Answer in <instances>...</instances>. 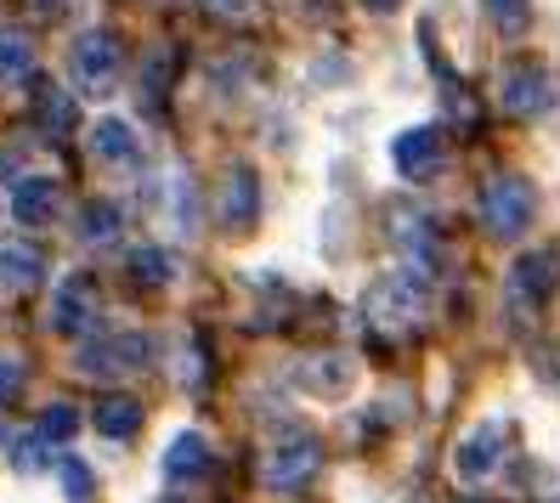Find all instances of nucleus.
I'll use <instances>...</instances> for the list:
<instances>
[{"label":"nucleus","mask_w":560,"mask_h":503,"mask_svg":"<svg viewBox=\"0 0 560 503\" xmlns=\"http://www.w3.org/2000/svg\"><path fill=\"white\" fill-rule=\"evenodd\" d=\"M538 215V192L533 182L521 176H492L487 192H481V226L492 232V238H521L526 226H533Z\"/></svg>","instance_id":"1"},{"label":"nucleus","mask_w":560,"mask_h":503,"mask_svg":"<svg viewBox=\"0 0 560 503\" xmlns=\"http://www.w3.org/2000/svg\"><path fill=\"white\" fill-rule=\"evenodd\" d=\"M69 74H74L80 91L108 96L114 80H119V40L108 35V28H91V35H80L74 51H69Z\"/></svg>","instance_id":"2"},{"label":"nucleus","mask_w":560,"mask_h":503,"mask_svg":"<svg viewBox=\"0 0 560 503\" xmlns=\"http://www.w3.org/2000/svg\"><path fill=\"white\" fill-rule=\"evenodd\" d=\"M267 487H306L312 476H317V435H306V430H294V435H283V442L267 453Z\"/></svg>","instance_id":"3"},{"label":"nucleus","mask_w":560,"mask_h":503,"mask_svg":"<svg viewBox=\"0 0 560 503\" xmlns=\"http://www.w3.org/2000/svg\"><path fill=\"white\" fill-rule=\"evenodd\" d=\"M499 103L521 119H533L555 103V85H549V74L538 69V62H510V69L499 74Z\"/></svg>","instance_id":"4"},{"label":"nucleus","mask_w":560,"mask_h":503,"mask_svg":"<svg viewBox=\"0 0 560 503\" xmlns=\"http://www.w3.org/2000/svg\"><path fill=\"white\" fill-rule=\"evenodd\" d=\"M499 458H504V424L487 419V424H476L465 442H458L453 469H458L465 481H481V476H492V469H499Z\"/></svg>","instance_id":"5"},{"label":"nucleus","mask_w":560,"mask_h":503,"mask_svg":"<svg viewBox=\"0 0 560 503\" xmlns=\"http://www.w3.org/2000/svg\"><path fill=\"white\" fill-rule=\"evenodd\" d=\"M142 356H148V340H137V334H119V340L85 346V351H80V367H85V374H130V367H142Z\"/></svg>","instance_id":"6"},{"label":"nucleus","mask_w":560,"mask_h":503,"mask_svg":"<svg viewBox=\"0 0 560 503\" xmlns=\"http://www.w3.org/2000/svg\"><path fill=\"white\" fill-rule=\"evenodd\" d=\"M390 159H397L402 176H431L436 159H442V137L431 125H413V130H402V137L390 142Z\"/></svg>","instance_id":"7"},{"label":"nucleus","mask_w":560,"mask_h":503,"mask_svg":"<svg viewBox=\"0 0 560 503\" xmlns=\"http://www.w3.org/2000/svg\"><path fill=\"white\" fill-rule=\"evenodd\" d=\"M40 272H46V255L35 244H0V294L35 289Z\"/></svg>","instance_id":"8"},{"label":"nucleus","mask_w":560,"mask_h":503,"mask_svg":"<svg viewBox=\"0 0 560 503\" xmlns=\"http://www.w3.org/2000/svg\"><path fill=\"white\" fill-rule=\"evenodd\" d=\"M12 215H18L23 226H46V221L57 215V182H46V176H23L18 192H12Z\"/></svg>","instance_id":"9"},{"label":"nucleus","mask_w":560,"mask_h":503,"mask_svg":"<svg viewBox=\"0 0 560 503\" xmlns=\"http://www.w3.org/2000/svg\"><path fill=\"white\" fill-rule=\"evenodd\" d=\"M555 266H560V255H555V249H533V255H521V266H515V294L538 306V300L555 289Z\"/></svg>","instance_id":"10"},{"label":"nucleus","mask_w":560,"mask_h":503,"mask_svg":"<svg viewBox=\"0 0 560 503\" xmlns=\"http://www.w3.org/2000/svg\"><path fill=\"white\" fill-rule=\"evenodd\" d=\"M255 204H260V187H255V171H233V182H226V192H221V221L226 226H249L255 221Z\"/></svg>","instance_id":"11"},{"label":"nucleus","mask_w":560,"mask_h":503,"mask_svg":"<svg viewBox=\"0 0 560 503\" xmlns=\"http://www.w3.org/2000/svg\"><path fill=\"white\" fill-rule=\"evenodd\" d=\"M205 469H210L205 435H192V430H187V435H176L171 453H164V476H171V481H199Z\"/></svg>","instance_id":"12"},{"label":"nucleus","mask_w":560,"mask_h":503,"mask_svg":"<svg viewBox=\"0 0 560 503\" xmlns=\"http://www.w3.org/2000/svg\"><path fill=\"white\" fill-rule=\"evenodd\" d=\"M35 119H40L46 137H69V130H74V103H69V91L46 80V85L35 91Z\"/></svg>","instance_id":"13"},{"label":"nucleus","mask_w":560,"mask_h":503,"mask_svg":"<svg viewBox=\"0 0 560 503\" xmlns=\"http://www.w3.org/2000/svg\"><path fill=\"white\" fill-rule=\"evenodd\" d=\"M91 148H96V159H108V164H137L142 159V148H137V137H130L125 119H103V125H96Z\"/></svg>","instance_id":"14"},{"label":"nucleus","mask_w":560,"mask_h":503,"mask_svg":"<svg viewBox=\"0 0 560 503\" xmlns=\"http://www.w3.org/2000/svg\"><path fill=\"white\" fill-rule=\"evenodd\" d=\"M91 306H96V300H91V283H85V278H74V283H62V289H57L51 317H57V328H62V334H80V328L91 323Z\"/></svg>","instance_id":"15"},{"label":"nucleus","mask_w":560,"mask_h":503,"mask_svg":"<svg viewBox=\"0 0 560 503\" xmlns=\"http://www.w3.org/2000/svg\"><path fill=\"white\" fill-rule=\"evenodd\" d=\"M96 430L114 435V442H130V435L142 430V408L130 396H108L103 408H96Z\"/></svg>","instance_id":"16"},{"label":"nucleus","mask_w":560,"mask_h":503,"mask_svg":"<svg viewBox=\"0 0 560 503\" xmlns=\"http://www.w3.org/2000/svg\"><path fill=\"white\" fill-rule=\"evenodd\" d=\"M28 69H35V46H28V35L0 28V80H23Z\"/></svg>","instance_id":"17"},{"label":"nucleus","mask_w":560,"mask_h":503,"mask_svg":"<svg viewBox=\"0 0 560 503\" xmlns=\"http://www.w3.org/2000/svg\"><path fill=\"white\" fill-rule=\"evenodd\" d=\"M119 232V210L114 204H85V215H80V238L85 244H108Z\"/></svg>","instance_id":"18"},{"label":"nucleus","mask_w":560,"mask_h":503,"mask_svg":"<svg viewBox=\"0 0 560 503\" xmlns=\"http://www.w3.org/2000/svg\"><path fill=\"white\" fill-rule=\"evenodd\" d=\"M487 17L504 28V35H521L533 23V0H487Z\"/></svg>","instance_id":"19"},{"label":"nucleus","mask_w":560,"mask_h":503,"mask_svg":"<svg viewBox=\"0 0 560 503\" xmlns=\"http://www.w3.org/2000/svg\"><path fill=\"white\" fill-rule=\"evenodd\" d=\"M130 278H137V283H164V278H171V255H164V249H137V255H130Z\"/></svg>","instance_id":"20"},{"label":"nucleus","mask_w":560,"mask_h":503,"mask_svg":"<svg viewBox=\"0 0 560 503\" xmlns=\"http://www.w3.org/2000/svg\"><path fill=\"white\" fill-rule=\"evenodd\" d=\"M74 430H80V413H74V408H62V401H57V408L40 419V430H35V435H40V442H69Z\"/></svg>","instance_id":"21"},{"label":"nucleus","mask_w":560,"mask_h":503,"mask_svg":"<svg viewBox=\"0 0 560 503\" xmlns=\"http://www.w3.org/2000/svg\"><path fill=\"white\" fill-rule=\"evenodd\" d=\"M328 367H312V374H306V385L312 390H328V396H335L346 379H351V362H340V356H323Z\"/></svg>","instance_id":"22"},{"label":"nucleus","mask_w":560,"mask_h":503,"mask_svg":"<svg viewBox=\"0 0 560 503\" xmlns=\"http://www.w3.org/2000/svg\"><path fill=\"white\" fill-rule=\"evenodd\" d=\"M62 487H69L74 503H85V498H91V469H85L80 458H69V464H62Z\"/></svg>","instance_id":"23"},{"label":"nucleus","mask_w":560,"mask_h":503,"mask_svg":"<svg viewBox=\"0 0 560 503\" xmlns=\"http://www.w3.org/2000/svg\"><path fill=\"white\" fill-rule=\"evenodd\" d=\"M205 12H210V17H226V23H238V17L255 12V0H205Z\"/></svg>","instance_id":"24"},{"label":"nucleus","mask_w":560,"mask_h":503,"mask_svg":"<svg viewBox=\"0 0 560 503\" xmlns=\"http://www.w3.org/2000/svg\"><path fill=\"white\" fill-rule=\"evenodd\" d=\"M46 442H40V435H28V442H18V453H12V464L18 469H40L46 464V453H40Z\"/></svg>","instance_id":"25"},{"label":"nucleus","mask_w":560,"mask_h":503,"mask_svg":"<svg viewBox=\"0 0 560 503\" xmlns=\"http://www.w3.org/2000/svg\"><path fill=\"white\" fill-rule=\"evenodd\" d=\"M18 390H23V362L0 356V401H7V396H18Z\"/></svg>","instance_id":"26"},{"label":"nucleus","mask_w":560,"mask_h":503,"mask_svg":"<svg viewBox=\"0 0 560 503\" xmlns=\"http://www.w3.org/2000/svg\"><path fill=\"white\" fill-rule=\"evenodd\" d=\"M369 7H374V12H397V7H402V0H369Z\"/></svg>","instance_id":"27"},{"label":"nucleus","mask_w":560,"mask_h":503,"mask_svg":"<svg viewBox=\"0 0 560 503\" xmlns=\"http://www.w3.org/2000/svg\"><path fill=\"white\" fill-rule=\"evenodd\" d=\"M35 7H40V12H57V7H62V0H35Z\"/></svg>","instance_id":"28"}]
</instances>
